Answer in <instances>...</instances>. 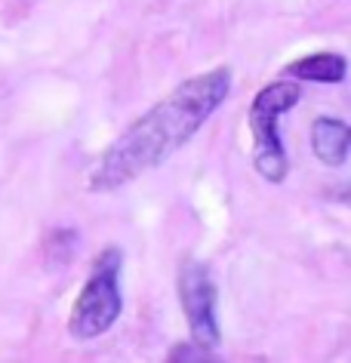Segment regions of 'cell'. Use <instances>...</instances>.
Instances as JSON below:
<instances>
[{
	"label": "cell",
	"instance_id": "cell-6",
	"mask_svg": "<svg viewBox=\"0 0 351 363\" xmlns=\"http://www.w3.org/2000/svg\"><path fill=\"white\" fill-rule=\"evenodd\" d=\"M345 59L339 52H314V56L296 59L286 65V74L293 80H311V84H339L345 80Z\"/></svg>",
	"mask_w": 351,
	"mask_h": 363
},
{
	"label": "cell",
	"instance_id": "cell-3",
	"mask_svg": "<svg viewBox=\"0 0 351 363\" xmlns=\"http://www.w3.org/2000/svg\"><path fill=\"white\" fill-rule=\"evenodd\" d=\"M123 311V296H121V250H105L96 256L93 274L87 286L74 298L68 317V333L77 342H89L105 335L117 323Z\"/></svg>",
	"mask_w": 351,
	"mask_h": 363
},
{
	"label": "cell",
	"instance_id": "cell-4",
	"mask_svg": "<svg viewBox=\"0 0 351 363\" xmlns=\"http://www.w3.org/2000/svg\"><path fill=\"white\" fill-rule=\"evenodd\" d=\"M179 302H182L191 342L201 351H213L222 342L216 314V280L204 262H185L179 271Z\"/></svg>",
	"mask_w": 351,
	"mask_h": 363
},
{
	"label": "cell",
	"instance_id": "cell-1",
	"mask_svg": "<svg viewBox=\"0 0 351 363\" xmlns=\"http://www.w3.org/2000/svg\"><path fill=\"white\" fill-rule=\"evenodd\" d=\"M231 89V68H213L197 74L148 108L136 123L114 139L89 172V191H117L121 185L139 179L142 172L160 167L194 139V133L210 121Z\"/></svg>",
	"mask_w": 351,
	"mask_h": 363
},
{
	"label": "cell",
	"instance_id": "cell-2",
	"mask_svg": "<svg viewBox=\"0 0 351 363\" xmlns=\"http://www.w3.org/2000/svg\"><path fill=\"white\" fill-rule=\"evenodd\" d=\"M299 99H302L299 80H274V84H268L253 99V108H250V130H253V139H256L253 163L259 176L272 182V185L284 182L286 169H290V160H286V151L281 142V117L290 108H296Z\"/></svg>",
	"mask_w": 351,
	"mask_h": 363
},
{
	"label": "cell",
	"instance_id": "cell-5",
	"mask_svg": "<svg viewBox=\"0 0 351 363\" xmlns=\"http://www.w3.org/2000/svg\"><path fill=\"white\" fill-rule=\"evenodd\" d=\"M348 145H351V130L339 117H318L311 126V148L318 154L321 163L327 167H342L348 160Z\"/></svg>",
	"mask_w": 351,
	"mask_h": 363
}]
</instances>
